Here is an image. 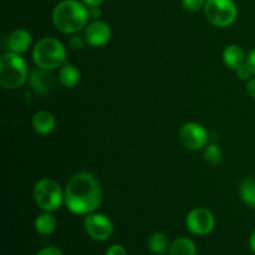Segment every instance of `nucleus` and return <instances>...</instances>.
<instances>
[{
  "instance_id": "f257e3e1",
  "label": "nucleus",
  "mask_w": 255,
  "mask_h": 255,
  "mask_svg": "<svg viewBox=\"0 0 255 255\" xmlns=\"http://www.w3.org/2000/svg\"><path fill=\"white\" fill-rule=\"evenodd\" d=\"M102 202V188L99 179L90 172H79L67 182L65 204L71 213L87 216L96 211Z\"/></svg>"
},
{
  "instance_id": "f03ea898",
  "label": "nucleus",
  "mask_w": 255,
  "mask_h": 255,
  "mask_svg": "<svg viewBox=\"0 0 255 255\" xmlns=\"http://www.w3.org/2000/svg\"><path fill=\"white\" fill-rule=\"evenodd\" d=\"M89 19V7L79 0H64L52 11L55 27L66 35H75L81 31L87 26Z\"/></svg>"
},
{
  "instance_id": "7ed1b4c3",
  "label": "nucleus",
  "mask_w": 255,
  "mask_h": 255,
  "mask_svg": "<svg viewBox=\"0 0 255 255\" xmlns=\"http://www.w3.org/2000/svg\"><path fill=\"white\" fill-rule=\"evenodd\" d=\"M29 79L26 61L20 54L5 52L0 56V85L5 90H16Z\"/></svg>"
},
{
  "instance_id": "20e7f679",
  "label": "nucleus",
  "mask_w": 255,
  "mask_h": 255,
  "mask_svg": "<svg viewBox=\"0 0 255 255\" xmlns=\"http://www.w3.org/2000/svg\"><path fill=\"white\" fill-rule=\"evenodd\" d=\"M66 55L64 44L55 37H44L36 42L32 50V59L36 66L50 71L64 66Z\"/></svg>"
},
{
  "instance_id": "39448f33",
  "label": "nucleus",
  "mask_w": 255,
  "mask_h": 255,
  "mask_svg": "<svg viewBox=\"0 0 255 255\" xmlns=\"http://www.w3.org/2000/svg\"><path fill=\"white\" fill-rule=\"evenodd\" d=\"M32 197L36 206L44 212L57 211L65 203V191L55 179L42 178L35 183Z\"/></svg>"
},
{
  "instance_id": "423d86ee",
  "label": "nucleus",
  "mask_w": 255,
  "mask_h": 255,
  "mask_svg": "<svg viewBox=\"0 0 255 255\" xmlns=\"http://www.w3.org/2000/svg\"><path fill=\"white\" fill-rule=\"evenodd\" d=\"M204 15L213 26H231L238 16V9L233 0H207Z\"/></svg>"
},
{
  "instance_id": "0eeeda50",
  "label": "nucleus",
  "mask_w": 255,
  "mask_h": 255,
  "mask_svg": "<svg viewBox=\"0 0 255 255\" xmlns=\"http://www.w3.org/2000/svg\"><path fill=\"white\" fill-rule=\"evenodd\" d=\"M208 132L197 122H187L179 129V142L189 151H199L208 144Z\"/></svg>"
},
{
  "instance_id": "6e6552de",
  "label": "nucleus",
  "mask_w": 255,
  "mask_h": 255,
  "mask_svg": "<svg viewBox=\"0 0 255 255\" xmlns=\"http://www.w3.org/2000/svg\"><path fill=\"white\" fill-rule=\"evenodd\" d=\"M186 227L192 234L207 236L216 227V218L207 208H194L187 214Z\"/></svg>"
},
{
  "instance_id": "1a4fd4ad",
  "label": "nucleus",
  "mask_w": 255,
  "mask_h": 255,
  "mask_svg": "<svg viewBox=\"0 0 255 255\" xmlns=\"http://www.w3.org/2000/svg\"><path fill=\"white\" fill-rule=\"evenodd\" d=\"M84 228L90 238L99 242L107 241L114 233L112 221L101 213L87 214L84 221Z\"/></svg>"
},
{
  "instance_id": "9d476101",
  "label": "nucleus",
  "mask_w": 255,
  "mask_h": 255,
  "mask_svg": "<svg viewBox=\"0 0 255 255\" xmlns=\"http://www.w3.org/2000/svg\"><path fill=\"white\" fill-rule=\"evenodd\" d=\"M84 37L92 47L105 46L111 39V27L101 20H94L85 27Z\"/></svg>"
},
{
  "instance_id": "9b49d317",
  "label": "nucleus",
  "mask_w": 255,
  "mask_h": 255,
  "mask_svg": "<svg viewBox=\"0 0 255 255\" xmlns=\"http://www.w3.org/2000/svg\"><path fill=\"white\" fill-rule=\"evenodd\" d=\"M29 82L31 89L40 95H46L55 89L54 75L50 72V70L41 67L32 70L29 76Z\"/></svg>"
},
{
  "instance_id": "f8f14e48",
  "label": "nucleus",
  "mask_w": 255,
  "mask_h": 255,
  "mask_svg": "<svg viewBox=\"0 0 255 255\" xmlns=\"http://www.w3.org/2000/svg\"><path fill=\"white\" fill-rule=\"evenodd\" d=\"M32 127L37 134L47 136V134L52 133L56 127V120L51 112L46 111V110H40L32 116Z\"/></svg>"
},
{
  "instance_id": "ddd939ff",
  "label": "nucleus",
  "mask_w": 255,
  "mask_h": 255,
  "mask_svg": "<svg viewBox=\"0 0 255 255\" xmlns=\"http://www.w3.org/2000/svg\"><path fill=\"white\" fill-rule=\"evenodd\" d=\"M31 34L25 29H16L7 37V46L10 51L15 54H24L30 49Z\"/></svg>"
},
{
  "instance_id": "4468645a",
  "label": "nucleus",
  "mask_w": 255,
  "mask_h": 255,
  "mask_svg": "<svg viewBox=\"0 0 255 255\" xmlns=\"http://www.w3.org/2000/svg\"><path fill=\"white\" fill-rule=\"evenodd\" d=\"M246 54L243 49L237 44H231L224 49L223 51V62L228 69L238 70L242 65L246 64Z\"/></svg>"
},
{
  "instance_id": "2eb2a0df",
  "label": "nucleus",
  "mask_w": 255,
  "mask_h": 255,
  "mask_svg": "<svg viewBox=\"0 0 255 255\" xmlns=\"http://www.w3.org/2000/svg\"><path fill=\"white\" fill-rule=\"evenodd\" d=\"M80 80H81V74H80L79 69L72 64H65L60 69L59 81L64 87L72 89V87L79 85Z\"/></svg>"
},
{
  "instance_id": "dca6fc26",
  "label": "nucleus",
  "mask_w": 255,
  "mask_h": 255,
  "mask_svg": "<svg viewBox=\"0 0 255 255\" xmlns=\"http://www.w3.org/2000/svg\"><path fill=\"white\" fill-rule=\"evenodd\" d=\"M168 253L169 255H196V243L187 237H179L172 242Z\"/></svg>"
},
{
  "instance_id": "f3484780",
  "label": "nucleus",
  "mask_w": 255,
  "mask_h": 255,
  "mask_svg": "<svg viewBox=\"0 0 255 255\" xmlns=\"http://www.w3.org/2000/svg\"><path fill=\"white\" fill-rule=\"evenodd\" d=\"M57 228V221L50 212L39 214L35 219V229L41 236H50Z\"/></svg>"
},
{
  "instance_id": "a211bd4d",
  "label": "nucleus",
  "mask_w": 255,
  "mask_h": 255,
  "mask_svg": "<svg viewBox=\"0 0 255 255\" xmlns=\"http://www.w3.org/2000/svg\"><path fill=\"white\" fill-rule=\"evenodd\" d=\"M148 248L149 251L156 255H163L169 249V241L166 234L161 232L151 234L148 238Z\"/></svg>"
},
{
  "instance_id": "6ab92c4d",
  "label": "nucleus",
  "mask_w": 255,
  "mask_h": 255,
  "mask_svg": "<svg viewBox=\"0 0 255 255\" xmlns=\"http://www.w3.org/2000/svg\"><path fill=\"white\" fill-rule=\"evenodd\" d=\"M241 199L251 208H255V179L248 178L242 182L239 187Z\"/></svg>"
},
{
  "instance_id": "aec40b11",
  "label": "nucleus",
  "mask_w": 255,
  "mask_h": 255,
  "mask_svg": "<svg viewBox=\"0 0 255 255\" xmlns=\"http://www.w3.org/2000/svg\"><path fill=\"white\" fill-rule=\"evenodd\" d=\"M204 161L208 166L216 167L221 163L222 161V151L217 144H207L204 149Z\"/></svg>"
},
{
  "instance_id": "412c9836",
  "label": "nucleus",
  "mask_w": 255,
  "mask_h": 255,
  "mask_svg": "<svg viewBox=\"0 0 255 255\" xmlns=\"http://www.w3.org/2000/svg\"><path fill=\"white\" fill-rule=\"evenodd\" d=\"M182 2L188 11H199L204 9L207 0H182Z\"/></svg>"
},
{
  "instance_id": "4be33fe9",
  "label": "nucleus",
  "mask_w": 255,
  "mask_h": 255,
  "mask_svg": "<svg viewBox=\"0 0 255 255\" xmlns=\"http://www.w3.org/2000/svg\"><path fill=\"white\" fill-rule=\"evenodd\" d=\"M86 44V40L84 36H79V35H72L69 40V47L72 51H80L82 50V47Z\"/></svg>"
},
{
  "instance_id": "5701e85b",
  "label": "nucleus",
  "mask_w": 255,
  "mask_h": 255,
  "mask_svg": "<svg viewBox=\"0 0 255 255\" xmlns=\"http://www.w3.org/2000/svg\"><path fill=\"white\" fill-rule=\"evenodd\" d=\"M105 255H128L127 254L126 248L121 244H112L111 247H109Z\"/></svg>"
},
{
  "instance_id": "b1692460",
  "label": "nucleus",
  "mask_w": 255,
  "mask_h": 255,
  "mask_svg": "<svg viewBox=\"0 0 255 255\" xmlns=\"http://www.w3.org/2000/svg\"><path fill=\"white\" fill-rule=\"evenodd\" d=\"M36 255H64V253H62L61 249L57 248V247L49 246L40 249V251L36 253Z\"/></svg>"
},
{
  "instance_id": "393cba45",
  "label": "nucleus",
  "mask_w": 255,
  "mask_h": 255,
  "mask_svg": "<svg viewBox=\"0 0 255 255\" xmlns=\"http://www.w3.org/2000/svg\"><path fill=\"white\" fill-rule=\"evenodd\" d=\"M236 74H237V76H238V79H241V80H249V77L253 75L246 64L242 65L238 70H236Z\"/></svg>"
},
{
  "instance_id": "a878e982",
  "label": "nucleus",
  "mask_w": 255,
  "mask_h": 255,
  "mask_svg": "<svg viewBox=\"0 0 255 255\" xmlns=\"http://www.w3.org/2000/svg\"><path fill=\"white\" fill-rule=\"evenodd\" d=\"M246 65L248 66V69L251 70L252 74L255 75V47L249 52L248 56H247Z\"/></svg>"
},
{
  "instance_id": "bb28decb",
  "label": "nucleus",
  "mask_w": 255,
  "mask_h": 255,
  "mask_svg": "<svg viewBox=\"0 0 255 255\" xmlns=\"http://www.w3.org/2000/svg\"><path fill=\"white\" fill-rule=\"evenodd\" d=\"M247 92H248V95L252 99L255 100V77L249 79L248 84H247Z\"/></svg>"
},
{
  "instance_id": "cd10ccee",
  "label": "nucleus",
  "mask_w": 255,
  "mask_h": 255,
  "mask_svg": "<svg viewBox=\"0 0 255 255\" xmlns=\"http://www.w3.org/2000/svg\"><path fill=\"white\" fill-rule=\"evenodd\" d=\"M89 12H90V19H92V20H99V17L101 16V14H102L101 10H100V6L90 7Z\"/></svg>"
},
{
  "instance_id": "c85d7f7f",
  "label": "nucleus",
  "mask_w": 255,
  "mask_h": 255,
  "mask_svg": "<svg viewBox=\"0 0 255 255\" xmlns=\"http://www.w3.org/2000/svg\"><path fill=\"white\" fill-rule=\"evenodd\" d=\"M82 2H84V4L90 9V7L100 6V5L104 2V0H82Z\"/></svg>"
},
{
  "instance_id": "c756f323",
  "label": "nucleus",
  "mask_w": 255,
  "mask_h": 255,
  "mask_svg": "<svg viewBox=\"0 0 255 255\" xmlns=\"http://www.w3.org/2000/svg\"><path fill=\"white\" fill-rule=\"evenodd\" d=\"M249 247H251L252 252L255 253V231L251 234V237H249Z\"/></svg>"
}]
</instances>
